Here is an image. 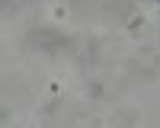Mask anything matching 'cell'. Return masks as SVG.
<instances>
[{
    "instance_id": "obj_1",
    "label": "cell",
    "mask_w": 160,
    "mask_h": 128,
    "mask_svg": "<svg viewBox=\"0 0 160 128\" xmlns=\"http://www.w3.org/2000/svg\"><path fill=\"white\" fill-rule=\"evenodd\" d=\"M26 42H29L32 48H42V51H58V48H68L71 38L61 35L58 29H45V26H38V29H32L29 35H26Z\"/></svg>"
}]
</instances>
